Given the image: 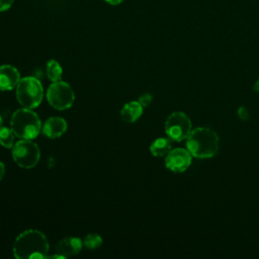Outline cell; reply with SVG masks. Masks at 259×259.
<instances>
[{
	"mask_svg": "<svg viewBox=\"0 0 259 259\" xmlns=\"http://www.w3.org/2000/svg\"><path fill=\"white\" fill-rule=\"evenodd\" d=\"M49 242L39 231L27 230L17 236L13 244V254L17 259L48 258Z\"/></svg>",
	"mask_w": 259,
	"mask_h": 259,
	"instance_id": "obj_1",
	"label": "cell"
},
{
	"mask_svg": "<svg viewBox=\"0 0 259 259\" xmlns=\"http://www.w3.org/2000/svg\"><path fill=\"white\" fill-rule=\"evenodd\" d=\"M186 149L195 158H211L219 151V136L211 128L196 127L186 138Z\"/></svg>",
	"mask_w": 259,
	"mask_h": 259,
	"instance_id": "obj_2",
	"label": "cell"
},
{
	"mask_svg": "<svg viewBox=\"0 0 259 259\" xmlns=\"http://www.w3.org/2000/svg\"><path fill=\"white\" fill-rule=\"evenodd\" d=\"M11 130L17 138L32 140L36 138L41 128L40 119L30 108L17 109L11 116Z\"/></svg>",
	"mask_w": 259,
	"mask_h": 259,
	"instance_id": "obj_3",
	"label": "cell"
},
{
	"mask_svg": "<svg viewBox=\"0 0 259 259\" xmlns=\"http://www.w3.org/2000/svg\"><path fill=\"white\" fill-rule=\"evenodd\" d=\"M44 96L40 82L34 77H25L19 80L16 86V98L18 102L26 108L37 107Z\"/></svg>",
	"mask_w": 259,
	"mask_h": 259,
	"instance_id": "obj_4",
	"label": "cell"
},
{
	"mask_svg": "<svg viewBox=\"0 0 259 259\" xmlns=\"http://www.w3.org/2000/svg\"><path fill=\"white\" fill-rule=\"evenodd\" d=\"M12 158L19 167L30 169L39 161L40 151L36 144L22 139L12 147Z\"/></svg>",
	"mask_w": 259,
	"mask_h": 259,
	"instance_id": "obj_5",
	"label": "cell"
},
{
	"mask_svg": "<svg viewBox=\"0 0 259 259\" xmlns=\"http://www.w3.org/2000/svg\"><path fill=\"white\" fill-rule=\"evenodd\" d=\"M47 99L51 106L58 110L70 108L75 100V94L72 87L63 82H53L47 91Z\"/></svg>",
	"mask_w": 259,
	"mask_h": 259,
	"instance_id": "obj_6",
	"label": "cell"
},
{
	"mask_svg": "<svg viewBox=\"0 0 259 259\" xmlns=\"http://www.w3.org/2000/svg\"><path fill=\"white\" fill-rule=\"evenodd\" d=\"M192 125L189 117L182 111L172 112L165 121V132L168 138L175 142L186 140Z\"/></svg>",
	"mask_w": 259,
	"mask_h": 259,
	"instance_id": "obj_7",
	"label": "cell"
},
{
	"mask_svg": "<svg viewBox=\"0 0 259 259\" xmlns=\"http://www.w3.org/2000/svg\"><path fill=\"white\" fill-rule=\"evenodd\" d=\"M192 161V155L187 149H172L165 157V166L175 173H182L188 169Z\"/></svg>",
	"mask_w": 259,
	"mask_h": 259,
	"instance_id": "obj_8",
	"label": "cell"
},
{
	"mask_svg": "<svg viewBox=\"0 0 259 259\" xmlns=\"http://www.w3.org/2000/svg\"><path fill=\"white\" fill-rule=\"evenodd\" d=\"M20 80L18 70L11 65L0 66V90L8 91L17 86Z\"/></svg>",
	"mask_w": 259,
	"mask_h": 259,
	"instance_id": "obj_9",
	"label": "cell"
},
{
	"mask_svg": "<svg viewBox=\"0 0 259 259\" xmlns=\"http://www.w3.org/2000/svg\"><path fill=\"white\" fill-rule=\"evenodd\" d=\"M83 247V242L77 237H66L59 241L56 245V251L58 254L63 255L65 258L69 256L77 255Z\"/></svg>",
	"mask_w": 259,
	"mask_h": 259,
	"instance_id": "obj_10",
	"label": "cell"
},
{
	"mask_svg": "<svg viewBox=\"0 0 259 259\" xmlns=\"http://www.w3.org/2000/svg\"><path fill=\"white\" fill-rule=\"evenodd\" d=\"M67 130V122L64 118L54 116L46 120L42 126V134L50 139H57L64 135Z\"/></svg>",
	"mask_w": 259,
	"mask_h": 259,
	"instance_id": "obj_11",
	"label": "cell"
},
{
	"mask_svg": "<svg viewBox=\"0 0 259 259\" xmlns=\"http://www.w3.org/2000/svg\"><path fill=\"white\" fill-rule=\"evenodd\" d=\"M143 113V106L139 101H131L123 105L120 116L123 121L135 122Z\"/></svg>",
	"mask_w": 259,
	"mask_h": 259,
	"instance_id": "obj_12",
	"label": "cell"
},
{
	"mask_svg": "<svg viewBox=\"0 0 259 259\" xmlns=\"http://www.w3.org/2000/svg\"><path fill=\"white\" fill-rule=\"evenodd\" d=\"M172 140L167 138H158L150 146V151L155 157H166L172 150Z\"/></svg>",
	"mask_w": 259,
	"mask_h": 259,
	"instance_id": "obj_13",
	"label": "cell"
},
{
	"mask_svg": "<svg viewBox=\"0 0 259 259\" xmlns=\"http://www.w3.org/2000/svg\"><path fill=\"white\" fill-rule=\"evenodd\" d=\"M46 72L48 78L52 82H58L61 81L62 79V74H63V69L61 65L56 61V60H50L47 63L46 66Z\"/></svg>",
	"mask_w": 259,
	"mask_h": 259,
	"instance_id": "obj_14",
	"label": "cell"
},
{
	"mask_svg": "<svg viewBox=\"0 0 259 259\" xmlns=\"http://www.w3.org/2000/svg\"><path fill=\"white\" fill-rule=\"evenodd\" d=\"M14 133L11 128L8 127H0V145L4 148H12L14 145Z\"/></svg>",
	"mask_w": 259,
	"mask_h": 259,
	"instance_id": "obj_15",
	"label": "cell"
},
{
	"mask_svg": "<svg viewBox=\"0 0 259 259\" xmlns=\"http://www.w3.org/2000/svg\"><path fill=\"white\" fill-rule=\"evenodd\" d=\"M102 244V238L98 234H88L84 241L83 245L88 249H96Z\"/></svg>",
	"mask_w": 259,
	"mask_h": 259,
	"instance_id": "obj_16",
	"label": "cell"
},
{
	"mask_svg": "<svg viewBox=\"0 0 259 259\" xmlns=\"http://www.w3.org/2000/svg\"><path fill=\"white\" fill-rule=\"evenodd\" d=\"M152 100H153V97H152V94H150V93H145V94L141 95L139 98V102L141 103V105L143 107L149 106V104L152 102Z\"/></svg>",
	"mask_w": 259,
	"mask_h": 259,
	"instance_id": "obj_17",
	"label": "cell"
},
{
	"mask_svg": "<svg viewBox=\"0 0 259 259\" xmlns=\"http://www.w3.org/2000/svg\"><path fill=\"white\" fill-rule=\"evenodd\" d=\"M238 116L240 117L241 120L245 121L249 118V112L245 106H240L238 109Z\"/></svg>",
	"mask_w": 259,
	"mask_h": 259,
	"instance_id": "obj_18",
	"label": "cell"
},
{
	"mask_svg": "<svg viewBox=\"0 0 259 259\" xmlns=\"http://www.w3.org/2000/svg\"><path fill=\"white\" fill-rule=\"evenodd\" d=\"M14 0H0V11L7 10L13 3Z\"/></svg>",
	"mask_w": 259,
	"mask_h": 259,
	"instance_id": "obj_19",
	"label": "cell"
},
{
	"mask_svg": "<svg viewBox=\"0 0 259 259\" xmlns=\"http://www.w3.org/2000/svg\"><path fill=\"white\" fill-rule=\"evenodd\" d=\"M4 173H5V166L2 162H0V180L3 178Z\"/></svg>",
	"mask_w": 259,
	"mask_h": 259,
	"instance_id": "obj_20",
	"label": "cell"
},
{
	"mask_svg": "<svg viewBox=\"0 0 259 259\" xmlns=\"http://www.w3.org/2000/svg\"><path fill=\"white\" fill-rule=\"evenodd\" d=\"M107 3H109V4H111V5H118V4H120L123 0H105Z\"/></svg>",
	"mask_w": 259,
	"mask_h": 259,
	"instance_id": "obj_21",
	"label": "cell"
},
{
	"mask_svg": "<svg viewBox=\"0 0 259 259\" xmlns=\"http://www.w3.org/2000/svg\"><path fill=\"white\" fill-rule=\"evenodd\" d=\"M253 89H254V91H255V92H259V79L254 83Z\"/></svg>",
	"mask_w": 259,
	"mask_h": 259,
	"instance_id": "obj_22",
	"label": "cell"
},
{
	"mask_svg": "<svg viewBox=\"0 0 259 259\" xmlns=\"http://www.w3.org/2000/svg\"><path fill=\"white\" fill-rule=\"evenodd\" d=\"M2 126V117L0 116V127Z\"/></svg>",
	"mask_w": 259,
	"mask_h": 259,
	"instance_id": "obj_23",
	"label": "cell"
}]
</instances>
